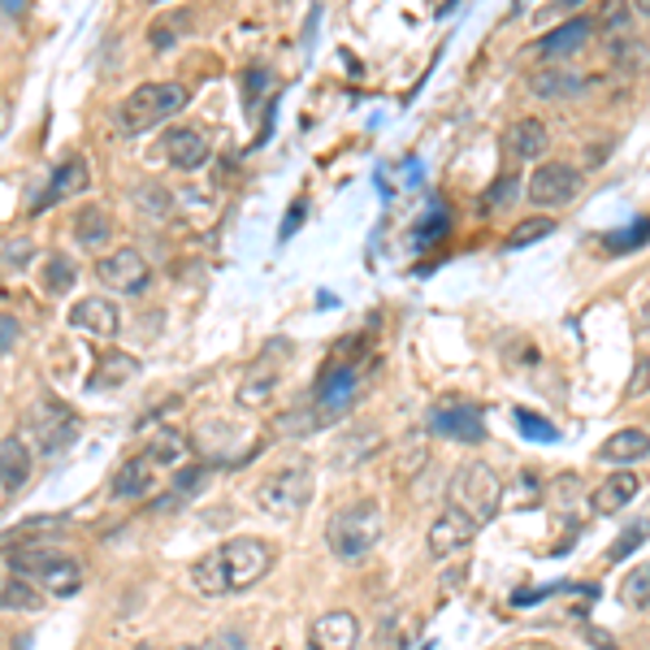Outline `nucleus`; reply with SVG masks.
<instances>
[{
	"instance_id": "obj_41",
	"label": "nucleus",
	"mask_w": 650,
	"mask_h": 650,
	"mask_svg": "<svg viewBox=\"0 0 650 650\" xmlns=\"http://www.w3.org/2000/svg\"><path fill=\"white\" fill-rule=\"evenodd\" d=\"M178 650H244L239 638H208V642H196V647H178Z\"/></svg>"
},
{
	"instance_id": "obj_17",
	"label": "nucleus",
	"mask_w": 650,
	"mask_h": 650,
	"mask_svg": "<svg viewBox=\"0 0 650 650\" xmlns=\"http://www.w3.org/2000/svg\"><path fill=\"white\" fill-rule=\"evenodd\" d=\"M157 490V469L148 464V455H135V460H126L122 469L114 473V499L118 503H135V499H148Z\"/></svg>"
},
{
	"instance_id": "obj_27",
	"label": "nucleus",
	"mask_w": 650,
	"mask_h": 650,
	"mask_svg": "<svg viewBox=\"0 0 650 650\" xmlns=\"http://www.w3.org/2000/svg\"><path fill=\"white\" fill-rule=\"evenodd\" d=\"M79 283V269H75V260L70 256H48V265H43V295H52V299H61V295H70Z\"/></svg>"
},
{
	"instance_id": "obj_26",
	"label": "nucleus",
	"mask_w": 650,
	"mask_h": 650,
	"mask_svg": "<svg viewBox=\"0 0 650 650\" xmlns=\"http://www.w3.org/2000/svg\"><path fill=\"white\" fill-rule=\"evenodd\" d=\"M75 239L82 247H105L114 239V221H109V213L100 204H87L79 217H75Z\"/></svg>"
},
{
	"instance_id": "obj_31",
	"label": "nucleus",
	"mask_w": 650,
	"mask_h": 650,
	"mask_svg": "<svg viewBox=\"0 0 650 650\" xmlns=\"http://www.w3.org/2000/svg\"><path fill=\"white\" fill-rule=\"evenodd\" d=\"M620 599H624V608H633V611H647L650 608V560H647V564H638V569L624 577V585H620Z\"/></svg>"
},
{
	"instance_id": "obj_43",
	"label": "nucleus",
	"mask_w": 650,
	"mask_h": 650,
	"mask_svg": "<svg viewBox=\"0 0 650 650\" xmlns=\"http://www.w3.org/2000/svg\"><path fill=\"white\" fill-rule=\"evenodd\" d=\"M638 329H642V334H650V299L642 304V308H638Z\"/></svg>"
},
{
	"instance_id": "obj_8",
	"label": "nucleus",
	"mask_w": 650,
	"mask_h": 650,
	"mask_svg": "<svg viewBox=\"0 0 650 650\" xmlns=\"http://www.w3.org/2000/svg\"><path fill=\"white\" fill-rule=\"evenodd\" d=\"M96 278L109 286V290H122V295H139L144 286L152 283V269L144 260L139 247H114L109 256L96 260Z\"/></svg>"
},
{
	"instance_id": "obj_34",
	"label": "nucleus",
	"mask_w": 650,
	"mask_h": 650,
	"mask_svg": "<svg viewBox=\"0 0 650 650\" xmlns=\"http://www.w3.org/2000/svg\"><path fill=\"white\" fill-rule=\"evenodd\" d=\"M135 204H139V213H144L148 221H165V217H169V196H165L157 183H152V187H139V191H135Z\"/></svg>"
},
{
	"instance_id": "obj_40",
	"label": "nucleus",
	"mask_w": 650,
	"mask_h": 650,
	"mask_svg": "<svg viewBox=\"0 0 650 650\" xmlns=\"http://www.w3.org/2000/svg\"><path fill=\"white\" fill-rule=\"evenodd\" d=\"M629 395H633V400H638V395H650V352L638 361L633 377H629Z\"/></svg>"
},
{
	"instance_id": "obj_15",
	"label": "nucleus",
	"mask_w": 650,
	"mask_h": 650,
	"mask_svg": "<svg viewBox=\"0 0 650 650\" xmlns=\"http://www.w3.org/2000/svg\"><path fill=\"white\" fill-rule=\"evenodd\" d=\"M87 183H91V169H87L82 157L61 161L57 169H52V178H48L43 196L36 200V213H43V208H52V204H61V200H70V196H79V191H87Z\"/></svg>"
},
{
	"instance_id": "obj_23",
	"label": "nucleus",
	"mask_w": 650,
	"mask_h": 650,
	"mask_svg": "<svg viewBox=\"0 0 650 650\" xmlns=\"http://www.w3.org/2000/svg\"><path fill=\"white\" fill-rule=\"evenodd\" d=\"M638 490H642V482H638V473H633V469L611 473L608 482L594 490V512H599V516H611V512L629 508V503L638 499Z\"/></svg>"
},
{
	"instance_id": "obj_36",
	"label": "nucleus",
	"mask_w": 650,
	"mask_h": 650,
	"mask_svg": "<svg viewBox=\"0 0 650 650\" xmlns=\"http://www.w3.org/2000/svg\"><path fill=\"white\" fill-rule=\"evenodd\" d=\"M516 425H521V434L525 439H538V443H555L560 439V430L555 425H546L542 416H533V412H516Z\"/></svg>"
},
{
	"instance_id": "obj_25",
	"label": "nucleus",
	"mask_w": 650,
	"mask_h": 650,
	"mask_svg": "<svg viewBox=\"0 0 650 650\" xmlns=\"http://www.w3.org/2000/svg\"><path fill=\"white\" fill-rule=\"evenodd\" d=\"M608 61L620 75H647L650 70V43L642 36H620L608 43Z\"/></svg>"
},
{
	"instance_id": "obj_21",
	"label": "nucleus",
	"mask_w": 650,
	"mask_h": 650,
	"mask_svg": "<svg viewBox=\"0 0 650 650\" xmlns=\"http://www.w3.org/2000/svg\"><path fill=\"white\" fill-rule=\"evenodd\" d=\"M647 455H650L647 430H615L608 443L599 447V460H603V464H615V469H629V464H638V460H647Z\"/></svg>"
},
{
	"instance_id": "obj_5",
	"label": "nucleus",
	"mask_w": 650,
	"mask_h": 650,
	"mask_svg": "<svg viewBox=\"0 0 650 650\" xmlns=\"http://www.w3.org/2000/svg\"><path fill=\"white\" fill-rule=\"evenodd\" d=\"M499 503H503V482H499V473L490 464L469 460V464L455 469V477H451L447 486V508L473 516L477 525H486L490 516L499 512Z\"/></svg>"
},
{
	"instance_id": "obj_29",
	"label": "nucleus",
	"mask_w": 650,
	"mask_h": 650,
	"mask_svg": "<svg viewBox=\"0 0 650 650\" xmlns=\"http://www.w3.org/2000/svg\"><path fill=\"white\" fill-rule=\"evenodd\" d=\"M4 608L9 611H40L43 590L27 577H4Z\"/></svg>"
},
{
	"instance_id": "obj_3",
	"label": "nucleus",
	"mask_w": 650,
	"mask_h": 650,
	"mask_svg": "<svg viewBox=\"0 0 650 650\" xmlns=\"http://www.w3.org/2000/svg\"><path fill=\"white\" fill-rule=\"evenodd\" d=\"M382 538V512L373 499H361V503H347L343 512L329 516L325 525V546L338 564H361L365 555H373Z\"/></svg>"
},
{
	"instance_id": "obj_2",
	"label": "nucleus",
	"mask_w": 650,
	"mask_h": 650,
	"mask_svg": "<svg viewBox=\"0 0 650 650\" xmlns=\"http://www.w3.org/2000/svg\"><path fill=\"white\" fill-rule=\"evenodd\" d=\"M313 490H317L313 486V464L304 455H295V460H286L274 473L260 477L256 508L265 516H274V521H299L308 512V503H313Z\"/></svg>"
},
{
	"instance_id": "obj_1",
	"label": "nucleus",
	"mask_w": 650,
	"mask_h": 650,
	"mask_svg": "<svg viewBox=\"0 0 650 650\" xmlns=\"http://www.w3.org/2000/svg\"><path fill=\"white\" fill-rule=\"evenodd\" d=\"M269 569H274V542L244 533V538H230L217 551L200 555L191 564V585L204 599H230V594L252 590Z\"/></svg>"
},
{
	"instance_id": "obj_13",
	"label": "nucleus",
	"mask_w": 650,
	"mask_h": 650,
	"mask_svg": "<svg viewBox=\"0 0 650 650\" xmlns=\"http://www.w3.org/2000/svg\"><path fill=\"white\" fill-rule=\"evenodd\" d=\"M118 325H122V313H118V304L105 299V295H87V299H79V304L70 308V329H79L87 338H114Z\"/></svg>"
},
{
	"instance_id": "obj_22",
	"label": "nucleus",
	"mask_w": 650,
	"mask_h": 650,
	"mask_svg": "<svg viewBox=\"0 0 650 650\" xmlns=\"http://www.w3.org/2000/svg\"><path fill=\"white\" fill-rule=\"evenodd\" d=\"M590 36H594V22L590 18H569L564 27H555V31L542 36L538 52L542 57H569V52H581L590 43Z\"/></svg>"
},
{
	"instance_id": "obj_4",
	"label": "nucleus",
	"mask_w": 650,
	"mask_h": 650,
	"mask_svg": "<svg viewBox=\"0 0 650 650\" xmlns=\"http://www.w3.org/2000/svg\"><path fill=\"white\" fill-rule=\"evenodd\" d=\"M187 100L191 96H187L183 82H144V87H135L118 105V130L122 135H144L152 126L178 118L187 109Z\"/></svg>"
},
{
	"instance_id": "obj_35",
	"label": "nucleus",
	"mask_w": 650,
	"mask_h": 650,
	"mask_svg": "<svg viewBox=\"0 0 650 650\" xmlns=\"http://www.w3.org/2000/svg\"><path fill=\"white\" fill-rule=\"evenodd\" d=\"M650 239V221H633V226H629V230H620V235H608V252H615V256H620V252H633V247H642Z\"/></svg>"
},
{
	"instance_id": "obj_33",
	"label": "nucleus",
	"mask_w": 650,
	"mask_h": 650,
	"mask_svg": "<svg viewBox=\"0 0 650 650\" xmlns=\"http://www.w3.org/2000/svg\"><path fill=\"white\" fill-rule=\"evenodd\" d=\"M650 538V521H638V525H629L615 542H611V551H608V564H615V560H629L642 542Z\"/></svg>"
},
{
	"instance_id": "obj_28",
	"label": "nucleus",
	"mask_w": 650,
	"mask_h": 650,
	"mask_svg": "<svg viewBox=\"0 0 650 650\" xmlns=\"http://www.w3.org/2000/svg\"><path fill=\"white\" fill-rule=\"evenodd\" d=\"M135 373H139V361L118 352V356H105V365L91 373V386H96V391H114V386L130 382Z\"/></svg>"
},
{
	"instance_id": "obj_30",
	"label": "nucleus",
	"mask_w": 650,
	"mask_h": 650,
	"mask_svg": "<svg viewBox=\"0 0 650 650\" xmlns=\"http://www.w3.org/2000/svg\"><path fill=\"white\" fill-rule=\"evenodd\" d=\"M274 391H278V373L274 368H260V373H252L244 382V391H239V404L244 407H260L274 400Z\"/></svg>"
},
{
	"instance_id": "obj_16",
	"label": "nucleus",
	"mask_w": 650,
	"mask_h": 650,
	"mask_svg": "<svg viewBox=\"0 0 650 650\" xmlns=\"http://www.w3.org/2000/svg\"><path fill=\"white\" fill-rule=\"evenodd\" d=\"M503 148H508V157L512 161H538L546 148H551V135H546V126L538 122V118H521V122L508 126V135H503Z\"/></svg>"
},
{
	"instance_id": "obj_12",
	"label": "nucleus",
	"mask_w": 650,
	"mask_h": 650,
	"mask_svg": "<svg viewBox=\"0 0 650 650\" xmlns=\"http://www.w3.org/2000/svg\"><path fill=\"white\" fill-rule=\"evenodd\" d=\"M361 642V620L352 611H325L308 629V650H356Z\"/></svg>"
},
{
	"instance_id": "obj_20",
	"label": "nucleus",
	"mask_w": 650,
	"mask_h": 650,
	"mask_svg": "<svg viewBox=\"0 0 650 650\" xmlns=\"http://www.w3.org/2000/svg\"><path fill=\"white\" fill-rule=\"evenodd\" d=\"M208 139H204L200 130H191V126H178V130H169L165 135V157L178 165V169H200L208 161Z\"/></svg>"
},
{
	"instance_id": "obj_10",
	"label": "nucleus",
	"mask_w": 650,
	"mask_h": 650,
	"mask_svg": "<svg viewBox=\"0 0 650 650\" xmlns=\"http://www.w3.org/2000/svg\"><path fill=\"white\" fill-rule=\"evenodd\" d=\"M529 200L533 208H560L581 191V174L569 161H542L529 178Z\"/></svg>"
},
{
	"instance_id": "obj_39",
	"label": "nucleus",
	"mask_w": 650,
	"mask_h": 650,
	"mask_svg": "<svg viewBox=\"0 0 650 650\" xmlns=\"http://www.w3.org/2000/svg\"><path fill=\"white\" fill-rule=\"evenodd\" d=\"M31 260V239H9L4 244V269L13 274V269H22Z\"/></svg>"
},
{
	"instance_id": "obj_38",
	"label": "nucleus",
	"mask_w": 650,
	"mask_h": 650,
	"mask_svg": "<svg viewBox=\"0 0 650 650\" xmlns=\"http://www.w3.org/2000/svg\"><path fill=\"white\" fill-rule=\"evenodd\" d=\"M174 22H183V13H178V18H161V22H152V31H148V36H152V48H157V52H169V48L178 43Z\"/></svg>"
},
{
	"instance_id": "obj_42",
	"label": "nucleus",
	"mask_w": 650,
	"mask_h": 650,
	"mask_svg": "<svg viewBox=\"0 0 650 650\" xmlns=\"http://www.w3.org/2000/svg\"><path fill=\"white\" fill-rule=\"evenodd\" d=\"M4 338H0V352H13V343H18V325H13V317H4Z\"/></svg>"
},
{
	"instance_id": "obj_6",
	"label": "nucleus",
	"mask_w": 650,
	"mask_h": 650,
	"mask_svg": "<svg viewBox=\"0 0 650 650\" xmlns=\"http://www.w3.org/2000/svg\"><path fill=\"white\" fill-rule=\"evenodd\" d=\"M9 569L31 577L43 594H52V599H70V594H79L82 585L79 560L57 555V551H9Z\"/></svg>"
},
{
	"instance_id": "obj_19",
	"label": "nucleus",
	"mask_w": 650,
	"mask_h": 650,
	"mask_svg": "<svg viewBox=\"0 0 650 650\" xmlns=\"http://www.w3.org/2000/svg\"><path fill=\"white\" fill-rule=\"evenodd\" d=\"M148 464L157 469V473H178L187 460H191V443H187V434H178V430H157L152 439H148Z\"/></svg>"
},
{
	"instance_id": "obj_24",
	"label": "nucleus",
	"mask_w": 650,
	"mask_h": 650,
	"mask_svg": "<svg viewBox=\"0 0 650 650\" xmlns=\"http://www.w3.org/2000/svg\"><path fill=\"white\" fill-rule=\"evenodd\" d=\"M585 87H590V79L585 75H572V70H538L529 79V91L542 96V100H569V96L585 91Z\"/></svg>"
},
{
	"instance_id": "obj_14",
	"label": "nucleus",
	"mask_w": 650,
	"mask_h": 650,
	"mask_svg": "<svg viewBox=\"0 0 650 650\" xmlns=\"http://www.w3.org/2000/svg\"><path fill=\"white\" fill-rule=\"evenodd\" d=\"M356 391H361V373H356V365H338L329 368L322 377V391H317V416H338L343 407L356 400Z\"/></svg>"
},
{
	"instance_id": "obj_9",
	"label": "nucleus",
	"mask_w": 650,
	"mask_h": 650,
	"mask_svg": "<svg viewBox=\"0 0 650 650\" xmlns=\"http://www.w3.org/2000/svg\"><path fill=\"white\" fill-rule=\"evenodd\" d=\"M430 434L455 439V443H482L486 439V421L482 407L464 404V400H443L430 407Z\"/></svg>"
},
{
	"instance_id": "obj_18",
	"label": "nucleus",
	"mask_w": 650,
	"mask_h": 650,
	"mask_svg": "<svg viewBox=\"0 0 650 650\" xmlns=\"http://www.w3.org/2000/svg\"><path fill=\"white\" fill-rule=\"evenodd\" d=\"M27 482H31V447L18 434H4V443H0V490L13 499Z\"/></svg>"
},
{
	"instance_id": "obj_37",
	"label": "nucleus",
	"mask_w": 650,
	"mask_h": 650,
	"mask_svg": "<svg viewBox=\"0 0 650 650\" xmlns=\"http://www.w3.org/2000/svg\"><path fill=\"white\" fill-rule=\"evenodd\" d=\"M516 200V178H508V174H503V178H499V183H494V187H490L486 191V200H482V208H499V204H503V208H508V204Z\"/></svg>"
},
{
	"instance_id": "obj_32",
	"label": "nucleus",
	"mask_w": 650,
	"mask_h": 650,
	"mask_svg": "<svg viewBox=\"0 0 650 650\" xmlns=\"http://www.w3.org/2000/svg\"><path fill=\"white\" fill-rule=\"evenodd\" d=\"M551 230H555V221H551V217H525V221L508 235V252H521V247L538 244V239H546Z\"/></svg>"
},
{
	"instance_id": "obj_11",
	"label": "nucleus",
	"mask_w": 650,
	"mask_h": 650,
	"mask_svg": "<svg viewBox=\"0 0 650 650\" xmlns=\"http://www.w3.org/2000/svg\"><path fill=\"white\" fill-rule=\"evenodd\" d=\"M477 521L473 516H464V512H455V508H443V516L430 525V538H425V546H430V560H447L455 555L460 546H469L473 542V533H477Z\"/></svg>"
},
{
	"instance_id": "obj_7",
	"label": "nucleus",
	"mask_w": 650,
	"mask_h": 650,
	"mask_svg": "<svg viewBox=\"0 0 650 650\" xmlns=\"http://www.w3.org/2000/svg\"><path fill=\"white\" fill-rule=\"evenodd\" d=\"M27 421H31V439H36V447L43 455H61L79 439V416L66 404H57V400H40Z\"/></svg>"
}]
</instances>
